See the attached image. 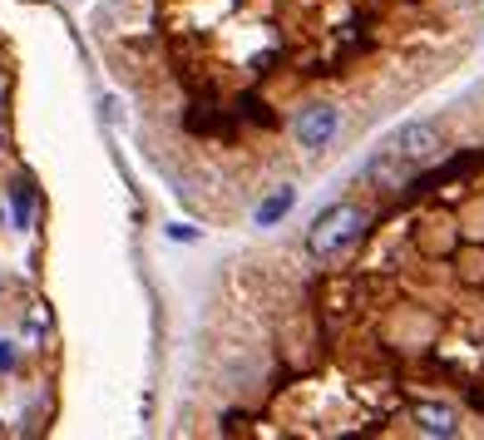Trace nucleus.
<instances>
[{
    "instance_id": "obj_3",
    "label": "nucleus",
    "mask_w": 484,
    "mask_h": 440,
    "mask_svg": "<svg viewBox=\"0 0 484 440\" xmlns=\"http://www.w3.org/2000/svg\"><path fill=\"white\" fill-rule=\"evenodd\" d=\"M336 129H341V114H336V104H307V109L297 114V129H291V134H297L301 149L316 154V149H326V144L336 139Z\"/></svg>"
},
{
    "instance_id": "obj_4",
    "label": "nucleus",
    "mask_w": 484,
    "mask_h": 440,
    "mask_svg": "<svg viewBox=\"0 0 484 440\" xmlns=\"http://www.w3.org/2000/svg\"><path fill=\"white\" fill-rule=\"evenodd\" d=\"M415 420L425 436H455L460 430V420H455L450 406H415Z\"/></svg>"
},
{
    "instance_id": "obj_6",
    "label": "nucleus",
    "mask_w": 484,
    "mask_h": 440,
    "mask_svg": "<svg viewBox=\"0 0 484 440\" xmlns=\"http://www.w3.org/2000/svg\"><path fill=\"white\" fill-rule=\"evenodd\" d=\"M11 208H15V228H30V208H35V198H30V188H15V198H11Z\"/></svg>"
},
{
    "instance_id": "obj_5",
    "label": "nucleus",
    "mask_w": 484,
    "mask_h": 440,
    "mask_svg": "<svg viewBox=\"0 0 484 440\" xmlns=\"http://www.w3.org/2000/svg\"><path fill=\"white\" fill-rule=\"evenodd\" d=\"M291 203H297V188H277V194H272L267 203H262L258 213H252V223H258V228H272L277 218H287V213H291Z\"/></svg>"
},
{
    "instance_id": "obj_1",
    "label": "nucleus",
    "mask_w": 484,
    "mask_h": 440,
    "mask_svg": "<svg viewBox=\"0 0 484 440\" xmlns=\"http://www.w3.org/2000/svg\"><path fill=\"white\" fill-rule=\"evenodd\" d=\"M366 223H371V213H366V208H356V203L326 208V213L312 223V233H307V247H312V258H341L346 247H351L356 237L366 233Z\"/></svg>"
},
{
    "instance_id": "obj_2",
    "label": "nucleus",
    "mask_w": 484,
    "mask_h": 440,
    "mask_svg": "<svg viewBox=\"0 0 484 440\" xmlns=\"http://www.w3.org/2000/svg\"><path fill=\"white\" fill-rule=\"evenodd\" d=\"M440 149H445L440 129H435V124H425V119L406 124V129H400L396 139H390V154H396V159H406L410 169H415V163H431V159H440Z\"/></svg>"
},
{
    "instance_id": "obj_7",
    "label": "nucleus",
    "mask_w": 484,
    "mask_h": 440,
    "mask_svg": "<svg viewBox=\"0 0 484 440\" xmlns=\"http://www.w3.org/2000/svg\"><path fill=\"white\" fill-rule=\"evenodd\" d=\"M168 237H173V243H193V228H188V223H168Z\"/></svg>"
},
{
    "instance_id": "obj_8",
    "label": "nucleus",
    "mask_w": 484,
    "mask_h": 440,
    "mask_svg": "<svg viewBox=\"0 0 484 440\" xmlns=\"http://www.w3.org/2000/svg\"><path fill=\"white\" fill-rule=\"evenodd\" d=\"M15 366V352H11V342H0V371H11Z\"/></svg>"
}]
</instances>
